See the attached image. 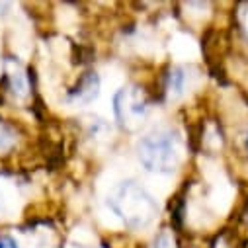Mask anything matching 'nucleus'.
Here are the masks:
<instances>
[{"label": "nucleus", "mask_w": 248, "mask_h": 248, "mask_svg": "<svg viewBox=\"0 0 248 248\" xmlns=\"http://www.w3.org/2000/svg\"><path fill=\"white\" fill-rule=\"evenodd\" d=\"M14 145V131L6 127L4 123H0V151H6Z\"/></svg>", "instance_id": "nucleus-7"}, {"label": "nucleus", "mask_w": 248, "mask_h": 248, "mask_svg": "<svg viewBox=\"0 0 248 248\" xmlns=\"http://www.w3.org/2000/svg\"><path fill=\"white\" fill-rule=\"evenodd\" d=\"M190 78L192 75L188 73V69H184V67L174 69L168 77V94L172 98H182L190 88Z\"/></svg>", "instance_id": "nucleus-5"}, {"label": "nucleus", "mask_w": 248, "mask_h": 248, "mask_svg": "<svg viewBox=\"0 0 248 248\" xmlns=\"http://www.w3.org/2000/svg\"><path fill=\"white\" fill-rule=\"evenodd\" d=\"M141 164L155 174H172L182 160V141L172 131H156L139 143Z\"/></svg>", "instance_id": "nucleus-1"}, {"label": "nucleus", "mask_w": 248, "mask_h": 248, "mask_svg": "<svg viewBox=\"0 0 248 248\" xmlns=\"http://www.w3.org/2000/svg\"><path fill=\"white\" fill-rule=\"evenodd\" d=\"M153 248H174V240H172V236H170L168 232H160V234L155 238Z\"/></svg>", "instance_id": "nucleus-8"}, {"label": "nucleus", "mask_w": 248, "mask_h": 248, "mask_svg": "<svg viewBox=\"0 0 248 248\" xmlns=\"http://www.w3.org/2000/svg\"><path fill=\"white\" fill-rule=\"evenodd\" d=\"M0 248H18V242L12 236H2L0 238Z\"/></svg>", "instance_id": "nucleus-9"}, {"label": "nucleus", "mask_w": 248, "mask_h": 248, "mask_svg": "<svg viewBox=\"0 0 248 248\" xmlns=\"http://www.w3.org/2000/svg\"><path fill=\"white\" fill-rule=\"evenodd\" d=\"M100 94V78L96 73H88L82 77L78 86L69 94V102L75 106H88L92 104Z\"/></svg>", "instance_id": "nucleus-4"}, {"label": "nucleus", "mask_w": 248, "mask_h": 248, "mask_svg": "<svg viewBox=\"0 0 248 248\" xmlns=\"http://www.w3.org/2000/svg\"><path fill=\"white\" fill-rule=\"evenodd\" d=\"M113 109H115L117 119L127 129H135L147 113V102H145L143 92L137 86H129V88H123L115 94Z\"/></svg>", "instance_id": "nucleus-3"}, {"label": "nucleus", "mask_w": 248, "mask_h": 248, "mask_svg": "<svg viewBox=\"0 0 248 248\" xmlns=\"http://www.w3.org/2000/svg\"><path fill=\"white\" fill-rule=\"evenodd\" d=\"M10 84H12V92L16 96H26L28 94V78L26 75L22 73L20 67L14 69V65H10Z\"/></svg>", "instance_id": "nucleus-6"}, {"label": "nucleus", "mask_w": 248, "mask_h": 248, "mask_svg": "<svg viewBox=\"0 0 248 248\" xmlns=\"http://www.w3.org/2000/svg\"><path fill=\"white\" fill-rule=\"evenodd\" d=\"M115 213L131 227H145L156 215V202L135 182H123L111 198Z\"/></svg>", "instance_id": "nucleus-2"}]
</instances>
